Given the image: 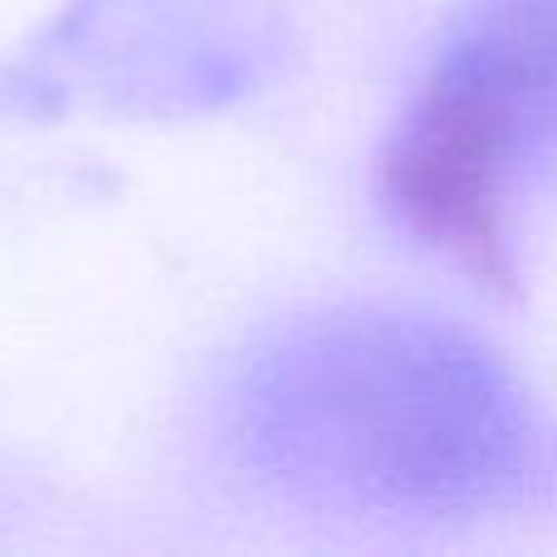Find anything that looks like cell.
Instances as JSON below:
<instances>
[{
    "label": "cell",
    "mask_w": 557,
    "mask_h": 557,
    "mask_svg": "<svg viewBox=\"0 0 557 557\" xmlns=\"http://www.w3.org/2000/svg\"><path fill=\"white\" fill-rule=\"evenodd\" d=\"M553 147L557 0H480L406 103L382 152V196L411 235L509 294L519 191Z\"/></svg>",
    "instance_id": "cell-2"
},
{
    "label": "cell",
    "mask_w": 557,
    "mask_h": 557,
    "mask_svg": "<svg viewBox=\"0 0 557 557\" xmlns=\"http://www.w3.org/2000/svg\"><path fill=\"white\" fill-rule=\"evenodd\" d=\"M245 10L240 0H78L45 39L39 69L74 64L108 103L157 108L176 98L196 108L221 98L245 69V49H225L215 20Z\"/></svg>",
    "instance_id": "cell-3"
},
{
    "label": "cell",
    "mask_w": 557,
    "mask_h": 557,
    "mask_svg": "<svg viewBox=\"0 0 557 557\" xmlns=\"http://www.w3.org/2000/svg\"><path fill=\"white\" fill-rule=\"evenodd\" d=\"M225 441L264 484L352 509L490 504L533 470V416L480 343L376 308L264 337L225 396Z\"/></svg>",
    "instance_id": "cell-1"
}]
</instances>
